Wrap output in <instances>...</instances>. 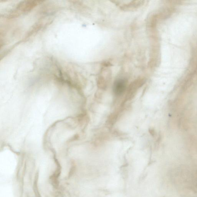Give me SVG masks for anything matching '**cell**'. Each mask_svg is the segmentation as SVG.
Masks as SVG:
<instances>
[{
    "label": "cell",
    "instance_id": "1",
    "mask_svg": "<svg viewBox=\"0 0 197 197\" xmlns=\"http://www.w3.org/2000/svg\"><path fill=\"white\" fill-rule=\"evenodd\" d=\"M145 82V80L144 79H139L134 81L130 84L129 87L126 98H129L133 96L134 94L139 88L142 86Z\"/></svg>",
    "mask_w": 197,
    "mask_h": 197
},
{
    "label": "cell",
    "instance_id": "2",
    "mask_svg": "<svg viewBox=\"0 0 197 197\" xmlns=\"http://www.w3.org/2000/svg\"><path fill=\"white\" fill-rule=\"evenodd\" d=\"M126 81L123 79H119L115 82L113 91L117 96H121L124 93L126 88Z\"/></svg>",
    "mask_w": 197,
    "mask_h": 197
},
{
    "label": "cell",
    "instance_id": "3",
    "mask_svg": "<svg viewBox=\"0 0 197 197\" xmlns=\"http://www.w3.org/2000/svg\"><path fill=\"white\" fill-rule=\"evenodd\" d=\"M143 1H133L128 4H124L122 9L125 10H132L140 7L143 4Z\"/></svg>",
    "mask_w": 197,
    "mask_h": 197
},
{
    "label": "cell",
    "instance_id": "4",
    "mask_svg": "<svg viewBox=\"0 0 197 197\" xmlns=\"http://www.w3.org/2000/svg\"><path fill=\"white\" fill-rule=\"evenodd\" d=\"M98 87L101 88L106 87V81L103 77H100L98 80Z\"/></svg>",
    "mask_w": 197,
    "mask_h": 197
}]
</instances>
